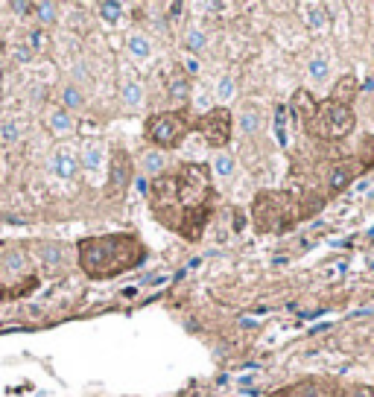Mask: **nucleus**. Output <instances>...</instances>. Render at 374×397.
<instances>
[{
    "mask_svg": "<svg viewBox=\"0 0 374 397\" xmlns=\"http://www.w3.org/2000/svg\"><path fill=\"white\" fill-rule=\"evenodd\" d=\"M149 207L152 217L173 234L196 242L205 234V225L213 213V185H211V170L205 164H178L170 172H161L152 178L149 187Z\"/></svg>",
    "mask_w": 374,
    "mask_h": 397,
    "instance_id": "obj_1",
    "label": "nucleus"
},
{
    "mask_svg": "<svg viewBox=\"0 0 374 397\" xmlns=\"http://www.w3.org/2000/svg\"><path fill=\"white\" fill-rule=\"evenodd\" d=\"M79 269L91 281H108L126 274L146 260V246L135 234H103L76 242Z\"/></svg>",
    "mask_w": 374,
    "mask_h": 397,
    "instance_id": "obj_2",
    "label": "nucleus"
},
{
    "mask_svg": "<svg viewBox=\"0 0 374 397\" xmlns=\"http://www.w3.org/2000/svg\"><path fill=\"white\" fill-rule=\"evenodd\" d=\"M304 129L316 138H325V140H336V138H345L351 129H354V111L348 105H339L333 100H325L313 108L304 120Z\"/></svg>",
    "mask_w": 374,
    "mask_h": 397,
    "instance_id": "obj_3",
    "label": "nucleus"
},
{
    "mask_svg": "<svg viewBox=\"0 0 374 397\" xmlns=\"http://www.w3.org/2000/svg\"><path fill=\"white\" fill-rule=\"evenodd\" d=\"M298 220L295 199L287 193H261L255 199V225L261 231H287Z\"/></svg>",
    "mask_w": 374,
    "mask_h": 397,
    "instance_id": "obj_4",
    "label": "nucleus"
},
{
    "mask_svg": "<svg viewBox=\"0 0 374 397\" xmlns=\"http://www.w3.org/2000/svg\"><path fill=\"white\" fill-rule=\"evenodd\" d=\"M187 129H191V123H187V117H184L181 111H161V114H152V117H146V123H143V135H146V140H149L155 149H161V152L176 149V146L184 140Z\"/></svg>",
    "mask_w": 374,
    "mask_h": 397,
    "instance_id": "obj_5",
    "label": "nucleus"
},
{
    "mask_svg": "<svg viewBox=\"0 0 374 397\" xmlns=\"http://www.w3.org/2000/svg\"><path fill=\"white\" fill-rule=\"evenodd\" d=\"M193 129L205 138L208 146H213V149H220V152H223V149L228 146V140H231V129H234L231 108L216 105V108L199 114V117L193 120Z\"/></svg>",
    "mask_w": 374,
    "mask_h": 397,
    "instance_id": "obj_6",
    "label": "nucleus"
},
{
    "mask_svg": "<svg viewBox=\"0 0 374 397\" xmlns=\"http://www.w3.org/2000/svg\"><path fill=\"white\" fill-rule=\"evenodd\" d=\"M129 181H135V167H132V158L126 149H117L111 155V172H108V185H106V193L108 196H123Z\"/></svg>",
    "mask_w": 374,
    "mask_h": 397,
    "instance_id": "obj_7",
    "label": "nucleus"
},
{
    "mask_svg": "<svg viewBox=\"0 0 374 397\" xmlns=\"http://www.w3.org/2000/svg\"><path fill=\"white\" fill-rule=\"evenodd\" d=\"M50 170H53V175L59 181H74L79 175V170H82L79 167V152L74 146H68V143L56 146L53 158H50Z\"/></svg>",
    "mask_w": 374,
    "mask_h": 397,
    "instance_id": "obj_8",
    "label": "nucleus"
},
{
    "mask_svg": "<svg viewBox=\"0 0 374 397\" xmlns=\"http://www.w3.org/2000/svg\"><path fill=\"white\" fill-rule=\"evenodd\" d=\"M106 164V143L103 140H88L79 149V167L85 172H100Z\"/></svg>",
    "mask_w": 374,
    "mask_h": 397,
    "instance_id": "obj_9",
    "label": "nucleus"
},
{
    "mask_svg": "<svg viewBox=\"0 0 374 397\" xmlns=\"http://www.w3.org/2000/svg\"><path fill=\"white\" fill-rule=\"evenodd\" d=\"M167 94H170V100H173L176 105H181V103H191V97H193V85H191V76H187L184 71H176V73L170 76V82H167Z\"/></svg>",
    "mask_w": 374,
    "mask_h": 397,
    "instance_id": "obj_10",
    "label": "nucleus"
},
{
    "mask_svg": "<svg viewBox=\"0 0 374 397\" xmlns=\"http://www.w3.org/2000/svg\"><path fill=\"white\" fill-rule=\"evenodd\" d=\"M47 126H50V132H53L56 138H68V135L76 132V120H74V114L65 111V108H53V111L47 114Z\"/></svg>",
    "mask_w": 374,
    "mask_h": 397,
    "instance_id": "obj_11",
    "label": "nucleus"
},
{
    "mask_svg": "<svg viewBox=\"0 0 374 397\" xmlns=\"http://www.w3.org/2000/svg\"><path fill=\"white\" fill-rule=\"evenodd\" d=\"M357 94H360V85H357V79L348 73V76L336 79V85H333V91H330V100L339 103V105H348V108H351V103H354Z\"/></svg>",
    "mask_w": 374,
    "mask_h": 397,
    "instance_id": "obj_12",
    "label": "nucleus"
},
{
    "mask_svg": "<svg viewBox=\"0 0 374 397\" xmlns=\"http://www.w3.org/2000/svg\"><path fill=\"white\" fill-rule=\"evenodd\" d=\"M126 50H129V56L135 58L138 65H143V62H149L152 58V41H149V36H143V33H129V38H126Z\"/></svg>",
    "mask_w": 374,
    "mask_h": 397,
    "instance_id": "obj_13",
    "label": "nucleus"
},
{
    "mask_svg": "<svg viewBox=\"0 0 374 397\" xmlns=\"http://www.w3.org/2000/svg\"><path fill=\"white\" fill-rule=\"evenodd\" d=\"M141 170H143L146 178H158V175L167 170V155H164L161 149H149V152H143Z\"/></svg>",
    "mask_w": 374,
    "mask_h": 397,
    "instance_id": "obj_14",
    "label": "nucleus"
},
{
    "mask_svg": "<svg viewBox=\"0 0 374 397\" xmlns=\"http://www.w3.org/2000/svg\"><path fill=\"white\" fill-rule=\"evenodd\" d=\"M120 100L129 111H138L143 105V85L138 79H126L120 85Z\"/></svg>",
    "mask_w": 374,
    "mask_h": 397,
    "instance_id": "obj_15",
    "label": "nucleus"
},
{
    "mask_svg": "<svg viewBox=\"0 0 374 397\" xmlns=\"http://www.w3.org/2000/svg\"><path fill=\"white\" fill-rule=\"evenodd\" d=\"M24 129H26V123H24V120L21 117H4V120H0V143H18L21 138H24Z\"/></svg>",
    "mask_w": 374,
    "mask_h": 397,
    "instance_id": "obj_16",
    "label": "nucleus"
},
{
    "mask_svg": "<svg viewBox=\"0 0 374 397\" xmlns=\"http://www.w3.org/2000/svg\"><path fill=\"white\" fill-rule=\"evenodd\" d=\"M61 108L71 111V114L85 108V94H82V88L76 82H68L65 88H61Z\"/></svg>",
    "mask_w": 374,
    "mask_h": 397,
    "instance_id": "obj_17",
    "label": "nucleus"
},
{
    "mask_svg": "<svg viewBox=\"0 0 374 397\" xmlns=\"http://www.w3.org/2000/svg\"><path fill=\"white\" fill-rule=\"evenodd\" d=\"M36 254L41 257L44 266H61L65 263V246H61V242H39Z\"/></svg>",
    "mask_w": 374,
    "mask_h": 397,
    "instance_id": "obj_18",
    "label": "nucleus"
},
{
    "mask_svg": "<svg viewBox=\"0 0 374 397\" xmlns=\"http://www.w3.org/2000/svg\"><path fill=\"white\" fill-rule=\"evenodd\" d=\"M181 47L187 53H202L208 47V36H205V29L202 26H187L184 29V38H181Z\"/></svg>",
    "mask_w": 374,
    "mask_h": 397,
    "instance_id": "obj_19",
    "label": "nucleus"
},
{
    "mask_svg": "<svg viewBox=\"0 0 374 397\" xmlns=\"http://www.w3.org/2000/svg\"><path fill=\"white\" fill-rule=\"evenodd\" d=\"M237 126H240L243 135H258L261 132V111L255 105H246L237 117Z\"/></svg>",
    "mask_w": 374,
    "mask_h": 397,
    "instance_id": "obj_20",
    "label": "nucleus"
},
{
    "mask_svg": "<svg viewBox=\"0 0 374 397\" xmlns=\"http://www.w3.org/2000/svg\"><path fill=\"white\" fill-rule=\"evenodd\" d=\"M351 178H354V167H351V164H342V167H333V170H330L328 185H330L333 193H339V190H345V187L351 185Z\"/></svg>",
    "mask_w": 374,
    "mask_h": 397,
    "instance_id": "obj_21",
    "label": "nucleus"
},
{
    "mask_svg": "<svg viewBox=\"0 0 374 397\" xmlns=\"http://www.w3.org/2000/svg\"><path fill=\"white\" fill-rule=\"evenodd\" d=\"M272 135H275V143H278V146H287V143H290V132H287V105H278V108H275Z\"/></svg>",
    "mask_w": 374,
    "mask_h": 397,
    "instance_id": "obj_22",
    "label": "nucleus"
},
{
    "mask_svg": "<svg viewBox=\"0 0 374 397\" xmlns=\"http://www.w3.org/2000/svg\"><path fill=\"white\" fill-rule=\"evenodd\" d=\"M213 172L220 178H231L237 172V161H234L231 152H226V149L216 152V155H213Z\"/></svg>",
    "mask_w": 374,
    "mask_h": 397,
    "instance_id": "obj_23",
    "label": "nucleus"
},
{
    "mask_svg": "<svg viewBox=\"0 0 374 397\" xmlns=\"http://www.w3.org/2000/svg\"><path fill=\"white\" fill-rule=\"evenodd\" d=\"M97 12L106 24H120L123 21V12H126V6L117 4V0H100L97 4Z\"/></svg>",
    "mask_w": 374,
    "mask_h": 397,
    "instance_id": "obj_24",
    "label": "nucleus"
},
{
    "mask_svg": "<svg viewBox=\"0 0 374 397\" xmlns=\"http://www.w3.org/2000/svg\"><path fill=\"white\" fill-rule=\"evenodd\" d=\"M304 24L310 29H322L328 24V15H325V6L322 4H307L304 6Z\"/></svg>",
    "mask_w": 374,
    "mask_h": 397,
    "instance_id": "obj_25",
    "label": "nucleus"
},
{
    "mask_svg": "<svg viewBox=\"0 0 374 397\" xmlns=\"http://www.w3.org/2000/svg\"><path fill=\"white\" fill-rule=\"evenodd\" d=\"M307 71H310V79L313 82H325L328 79V73H330V62H328V56H313L310 58V65H307Z\"/></svg>",
    "mask_w": 374,
    "mask_h": 397,
    "instance_id": "obj_26",
    "label": "nucleus"
},
{
    "mask_svg": "<svg viewBox=\"0 0 374 397\" xmlns=\"http://www.w3.org/2000/svg\"><path fill=\"white\" fill-rule=\"evenodd\" d=\"M33 15L39 18V24H41V26H53V24L59 21V6L53 4V0H47V4H36Z\"/></svg>",
    "mask_w": 374,
    "mask_h": 397,
    "instance_id": "obj_27",
    "label": "nucleus"
},
{
    "mask_svg": "<svg viewBox=\"0 0 374 397\" xmlns=\"http://www.w3.org/2000/svg\"><path fill=\"white\" fill-rule=\"evenodd\" d=\"M234 94H237V82H234V76H220V82H216V100H220L223 105L226 103H231L234 100Z\"/></svg>",
    "mask_w": 374,
    "mask_h": 397,
    "instance_id": "obj_28",
    "label": "nucleus"
},
{
    "mask_svg": "<svg viewBox=\"0 0 374 397\" xmlns=\"http://www.w3.org/2000/svg\"><path fill=\"white\" fill-rule=\"evenodd\" d=\"M12 9H15L18 15H33L36 4H26V0H12Z\"/></svg>",
    "mask_w": 374,
    "mask_h": 397,
    "instance_id": "obj_29",
    "label": "nucleus"
},
{
    "mask_svg": "<svg viewBox=\"0 0 374 397\" xmlns=\"http://www.w3.org/2000/svg\"><path fill=\"white\" fill-rule=\"evenodd\" d=\"M149 187H152V181H149L146 175H135V190H138V193L149 196Z\"/></svg>",
    "mask_w": 374,
    "mask_h": 397,
    "instance_id": "obj_30",
    "label": "nucleus"
},
{
    "mask_svg": "<svg viewBox=\"0 0 374 397\" xmlns=\"http://www.w3.org/2000/svg\"><path fill=\"white\" fill-rule=\"evenodd\" d=\"M363 143L368 146V152H363V155H365V158H363V167H371V164H374V138H365Z\"/></svg>",
    "mask_w": 374,
    "mask_h": 397,
    "instance_id": "obj_31",
    "label": "nucleus"
},
{
    "mask_svg": "<svg viewBox=\"0 0 374 397\" xmlns=\"http://www.w3.org/2000/svg\"><path fill=\"white\" fill-rule=\"evenodd\" d=\"M41 44H44V33H41V29H36V33L29 36V50H41Z\"/></svg>",
    "mask_w": 374,
    "mask_h": 397,
    "instance_id": "obj_32",
    "label": "nucleus"
},
{
    "mask_svg": "<svg viewBox=\"0 0 374 397\" xmlns=\"http://www.w3.org/2000/svg\"><path fill=\"white\" fill-rule=\"evenodd\" d=\"M345 397H374V391L371 388H351V391H345Z\"/></svg>",
    "mask_w": 374,
    "mask_h": 397,
    "instance_id": "obj_33",
    "label": "nucleus"
},
{
    "mask_svg": "<svg viewBox=\"0 0 374 397\" xmlns=\"http://www.w3.org/2000/svg\"><path fill=\"white\" fill-rule=\"evenodd\" d=\"M184 73H199V62H196V58H187V62H184Z\"/></svg>",
    "mask_w": 374,
    "mask_h": 397,
    "instance_id": "obj_34",
    "label": "nucleus"
},
{
    "mask_svg": "<svg viewBox=\"0 0 374 397\" xmlns=\"http://www.w3.org/2000/svg\"><path fill=\"white\" fill-rule=\"evenodd\" d=\"M272 397H290V394H287V391H280V394H272Z\"/></svg>",
    "mask_w": 374,
    "mask_h": 397,
    "instance_id": "obj_35",
    "label": "nucleus"
}]
</instances>
